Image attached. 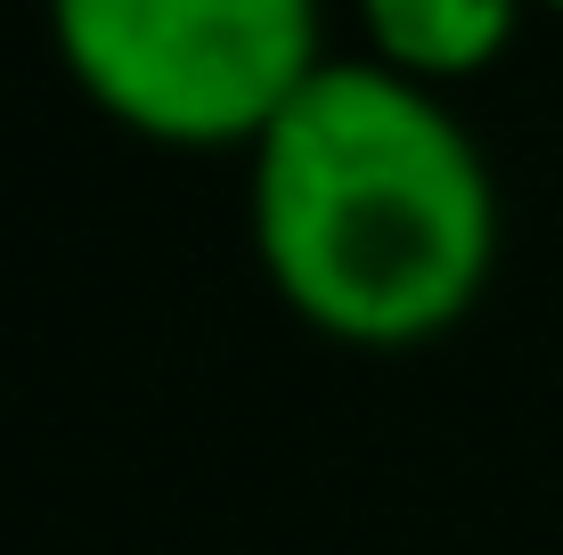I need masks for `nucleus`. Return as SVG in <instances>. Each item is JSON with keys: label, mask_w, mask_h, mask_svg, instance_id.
Returning <instances> with one entry per match:
<instances>
[{"label": "nucleus", "mask_w": 563, "mask_h": 555, "mask_svg": "<svg viewBox=\"0 0 563 555\" xmlns=\"http://www.w3.org/2000/svg\"><path fill=\"white\" fill-rule=\"evenodd\" d=\"M245 221L269 295L343 352L441 343L498 270L490 156L376 57H327L245 147Z\"/></svg>", "instance_id": "nucleus-1"}, {"label": "nucleus", "mask_w": 563, "mask_h": 555, "mask_svg": "<svg viewBox=\"0 0 563 555\" xmlns=\"http://www.w3.org/2000/svg\"><path fill=\"white\" fill-rule=\"evenodd\" d=\"M49 49L114 131L229 156L327 66V16L319 0H49Z\"/></svg>", "instance_id": "nucleus-2"}, {"label": "nucleus", "mask_w": 563, "mask_h": 555, "mask_svg": "<svg viewBox=\"0 0 563 555\" xmlns=\"http://www.w3.org/2000/svg\"><path fill=\"white\" fill-rule=\"evenodd\" d=\"M522 9L531 0H360V33L376 66L409 74L424 90H450L515 49Z\"/></svg>", "instance_id": "nucleus-3"}, {"label": "nucleus", "mask_w": 563, "mask_h": 555, "mask_svg": "<svg viewBox=\"0 0 563 555\" xmlns=\"http://www.w3.org/2000/svg\"><path fill=\"white\" fill-rule=\"evenodd\" d=\"M531 9H555V16H563V0H531Z\"/></svg>", "instance_id": "nucleus-4"}]
</instances>
